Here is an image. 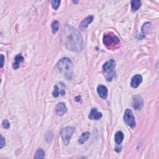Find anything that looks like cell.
Segmentation results:
<instances>
[{
	"label": "cell",
	"instance_id": "8992f818",
	"mask_svg": "<svg viewBox=\"0 0 159 159\" xmlns=\"http://www.w3.org/2000/svg\"><path fill=\"white\" fill-rule=\"evenodd\" d=\"M116 67V61L114 59H111L103 65L102 66V70L106 73H109L108 75H111V73H113L112 71Z\"/></svg>",
	"mask_w": 159,
	"mask_h": 159
},
{
	"label": "cell",
	"instance_id": "6da1fadb",
	"mask_svg": "<svg viewBox=\"0 0 159 159\" xmlns=\"http://www.w3.org/2000/svg\"><path fill=\"white\" fill-rule=\"evenodd\" d=\"M62 41L65 47L71 51L79 52L83 48V39L80 32L70 25L64 28Z\"/></svg>",
	"mask_w": 159,
	"mask_h": 159
},
{
	"label": "cell",
	"instance_id": "30bf717a",
	"mask_svg": "<svg viewBox=\"0 0 159 159\" xmlns=\"http://www.w3.org/2000/svg\"><path fill=\"white\" fill-rule=\"evenodd\" d=\"M66 111H67V108H66L65 105L63 102H59L56 106L55 112L56 114L59 116H62L66 113Z\"/></svg>",
	"mask_w": 159,
	"mask_h": 159
},
{
	"label": "cell",
	"instance_id": "7402d4cb",
	"mask_svg": "<svg viewBox=\"0 0 159 159\" xmlns=\"http://www.w3.org/2000/svg\"><path fill=\"white\" fill-rule=\"evenodd\" d=\"M6 141H5L4 138L3 136H1V145H0V148H3V147L5 146Z\"/></svg>",
	"mask_w": 159,
	"mask_h": 159
},
{
	"label": "cell",
	"instance_id": "ba28073f",
	"mask_svg": "<svg viewBox=\"0 0 159 159\" xmlns=\"http://www.w3.org/2000/svg\"><path fill=\"white\" fill-rule=\"evenodd\" d=\"M97 92L102 99L106 100L107 97V94H108V90L106 88V86L102 85H100L98 88H97Z\"/></svg>",
	"mask_w": 159,
	"mask_h": 159
},
{
	"label": "cell",
	"instance_id": "44dd1931",
	"mask_svg": "<svg viewBox=\"0 0 159 159\" xmlns=\"http://www.w3.org/2000/svg\"><path fill=\"white\" fill-rule=\"evenodd\" d=\"M2 126L3 127V128H4V129H9L10 127V124L9 121L7 119L4 120L2 122Z\"/></svg>",
	"mask_w": 159,
	"mask_h": 159
},
{
	"label": "cell",
	"instance_id": "d4e9b609",
	"mask_svg": "<svg viewBox=\"0 0 159 159\" xmlns=\"http://www.w3.org/2000/svg\"><path fill=\"white\" fill-rule=\"evenodd\" d=\"M80 99H81V97L80 96H78L75 98V101H77V102H79L80 101Z\"/></svg>",
	"mask_w": 159,
	"mask_h": 159
},
{
	"label": "cell",
	"instance_id": "9c48e42d",
	"mask_svg": "<svg viewBox=\"0 0 159 159\" xmlns=\"http://www.w3.org/2000/svg\"><path fill=\"white\" fill-rule=\"evenodd\" d=\"M142 81V77L141 75L137 74L134 75L131 79V86L134 88H136L139 86Z\"/></svg>",
	"mask_w": 159,
	"mask_h": 159
},
{
	"label": "cell",
	"instance_id": "7c38bea8",
	"mask_svg": "<svg viewBox=\"0 0 159 159\" xmlns=\"http://www.w3.org/2000/svg\"><path fill=\"white\" fill-rule=\"evenodd\" d=\"M93 19H94V18L93 16H89L82 20L81 23L80 24V30H85L87 28H88V25L93 22Z\"/></svg>",
	"mask_w": 159,
	"mask_h": 159
},
{
	"label": "cell",
	"instance_id": "3957f363",
	"mask_svg": "<svg viewBox=\"0 0 159 159\" xmlns=\"http://www.w3.org/2000/svg\"><path fill=\"white\" fill-rule=\"evenodd\" d=\"M74 131H75L74 128L71 126L66 127L61 129V133H60V136L65 146L69 145L70 141L71 139V136H72L74 132Z\"/></svg>",
	"mask_w": 159,
	"mask_h": 159
},
{
	"label": "cell",
	"instance_id": "603a6c76",
	"mask_svg": "<svg viewBox=\"0 0 159 159\" xmlns=\"http://www.w3.org/2000/svg\"><path fill=\"white\" fill-rule=\"evenodd\" d=\"M4 56L3 54H1V68L4 65Z\"/></svg>",
	"mask_w": 159,
	"mask_h": 159
},
{
	"label": "cell",
	"instance_id": "4fadbf2b",
	"mask_svg": "<svg viewBox=\"0 0 159 159\" xmlns=\"http://www.w3.org/2000/svg\"><path fill=\"white\" fill-rule=\"evenodd\" d=\"M24 57L22 56L21 54H18L16 56V57L14 59V63L13 64V68L15 70H16L19 68V65L20 64L24 61Z\"/></svg>",
	"mask_w": 159,
	"mask_h": 159
},
{
	"label": "cell",
	"instance_id": "ac0fdd59",
	"mask_svg": "<svg viewBox=\"0 0 159 159\" xmlns=\"http://www.w3.org/2000/svg\"><path fill=\"white\" fill-rule=\"evenodd\" d=\"M45 156V152L44 151L41 149V148H39L38 149L35 153V156H34V158H44Z\"/></svg>",
	"mask_w": 159,
	"mask_h": 159
},
{
	"label": "cell",
	"instance_id": "2e32d148",
	"mask_svg": "<svg viewBox=\"0 0 159 159\" xmlns=\"http://www.w3.org/2000/svg\"><path fill=\"white\" fill-rule=\"evenodd\" d=\"M90 132H83V134H82L81 135V136L80 137L79 139H78V143H80V144H83V143L86 141H88V138L90 137Z\"/></svg>",
	"mask_w": 159,
	"mask_h": 159
},
{
	"label": "cell",
	"instance_id": "ffe728a7",
	"mask_svg": "<svg viewBox=\"0 0 159 159\" xmlns=\"http://www.w3.org/2000/svg\"><path fill=\"white\" fill-rule=\"evenodd\" d=\"M60 94V91L59 90V88L57 85H55L54 86V90L53 91V96L55 97V98H57V97L59 96Z\"/></svg>",
	"mask_w": 159,
	"mask_h": 159
},
{
	"label": "cell",
	"instance_id": "d6986e66",
	"mask_svg": "<svg viewBox=\"0 0 159 159\" xmlns=\"http://www.w3.org/2000/svg\"><path fill=\"white\" fill-rule=\"evenodd\" d=\"M60 3H61V1H59V0H54V1L51 2V4H52V8L55 10H57L59 8V7L60 6Z\"/></svg>",
	"mask_w": 159,
	"mask_h": 159
},
{
	"label": "cell",
	"instance_id": "52a82bcc",
	"mask_svg": "<svg viewBox=\"0 0 159 159\" xmlns=\"http://www.w3.org/2000/svg\"><path fill=\"white\" fill-rule=\"evenodd\" d=\"M132 105L133 108L136 110H140L143 105V99L140 96H135L133 97L132 100Z\"/></svg>",
	"mask_w": 159,
	"mask_h": 159
},
{
	"label": "cell",
	"instance_id": "8fae6325",
	"mask_svg": "<svg viewBox=\"0 0 159 159\" xmlns=\"http://www.w3.org/2000/svg\"><path fill=\"white\" fill-rule=\"evenodd\" d=\"M102 116L101 112H98L96 108H92L89 114V119L91 120H99Z\"/></svg>",
	"mask_w": 159,
	"mask_h": 159
},
{
	"label": "cell",
	"instance_id": "7a4b0ae2",
	"mask_svg": "<svg viewBox=\"0 0 159 159\" xmlns=\"http://www.w3.org/2000/svg\"><path fill=\"white\" fill-rule=\"evenodd\" d=\"M73 66L72 61L68 58H63L60 59L56 65L55 69L57 70L59 72L64 73L65 75H69L70 71Z\"/></svg>",
	"mask_w": 159,
	"mask_h": 159
},
{
	"label": "cell",
	"instance_id": "9a60e30c",
	"mask_svg": "<svg viewBox=\"0 0 159 159\" xmlns=\"http://www.w3.org/2000/svg\"><path fill=\"white\" fill-rule=\"evenodd\" d=\"M141 6V1L139 0H133L131 1V9L133 12L137 11Z\"/></svg>",
	"mask_w": 159,
	"mask_h": 159
},
{
	"label": "cell",
	"instance_id": "277c9868",
	"mask_svg": "<svg viewBox=\"0 0 159 159\" xmlns=\"http://www.w3.org/2000/svg\"><path fill=\"white\" fill-rule=\"evenodd\" d=\"M119 39L116 36L115 34L112 33H109L104 34L103 36V43L106 46H112L116 45L119 43Z\"/></svg>",
	"mask_w": 159,
	"mask_h": 159
},
{
	"label": "cell",
	"instance_id": "5bb4252c",
	"mask_svg": "<svg viewBox=\"0 0 159 159\" xmlns=\"http://www.w3.org/2000/svg\"><path fill=\"white\" fill-rule=\"evenodd\" d=\"M124 135L122 131H117L114 136V140L117 144L120 145L124 139Z\"/></svg>",
	"mask_w": 159,
	"mask_h": 159
},
{
	"label": "cell",
	"instance_id": "cb8c5ba5",
	"mask_svg": "<svg viewBox=\"0 0 159 159\" xmlns=\"http://www.w3.org/2000/svg\"><path fill=\"white\" fill-rule=\"evenodd\" d=\"M115 151H116L117 152H121V147L119 148V147H116L115 148Z\"/></svg>",
	"mask_w": 159,
	"mask_h": 159
},
{
	"label": "cell",
	"instance_id": "5b68a950",
	"mask_svg": "<svg viewBox=\"0 0 159 159\" xmlns=\"http://www.w3.org/2000/svg\"><path fill=\"white\" fill-rule=\"evenodd\" d=\"M124 121L131 128H134L136 127V120L132 111L129 109H126L124 115Z\"/></svg>",
	"mask_w": 159,
	"mask_h": 159
},
{
	"label": "cell",
	"instance_id": "e0dca14e",
	"mask_svg": "<svg viewBox=\"0 0 159 159\" xmlns=\"http://www.w3.org/2000/svg\"><path fill=\"white\" fill-rule=\"evenodd\" d=\"M60 23L58 20H54L52 23V30L53 34H56L59 29Z\"/></svg>",
	"mask_w": 159,
	"mask_h": 159
}]
</instances>
